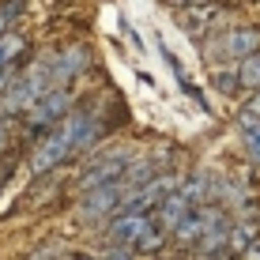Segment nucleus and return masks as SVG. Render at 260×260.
<instances>
[{"instance_id":"2eb2a0df","label":"nucleus","mask_w":260,"mask_h":260,"mask_svg":"<svg viewBox=\"0 0 260 260\" xmlns=\"http://www.w3.org/2000/svg\"><path fill=\"white\" fill-rule=\"evenodd\" d=\"M260 121V91H253V98L245 102V110H241V128L245 124H256Z\"/></svg>"},{"instance_id":"7ed1b4c3","label":"nucleus","mask_w":260,"mask_h":260,"mask_svg":"<svg viewBox=\"0 0 260 260\" xmlns=\"http://www.w3.org/2000/svg\"><path fill=\"white\" fill-rule=\"evenodd\" d=\"M128 196H132V189H128L124 181L98 185V189L83 192V204H79V211H83V219H113V215L124 211Z\"/></svg>"},{"instance_id":"4468645a","label":"nucleus","mask_w":260,"mask_h":260,"mask_svg":"<svg viewBox=\"0 0 260 260\" xmlns=\"http://www.w3.org/2000/svg\"><path fill=\"white\" fill-rule=\"evenodd\" d=\"M19 8H23V0H12V4H4V8H0V38H4V34H8V26L15 23Z\"/></svg>"},{"instance_id":"412c9836","label":"nucleus","mask_w":260,"mask_h":260,"mask_svg":"<svg viewBox=\"0 0 260 260\" xmlns=\"http://www.w3.org/2000/svg\"><path fill=\"white\" fill-rule=\"evenodd\" d=\"M79 260H91V256H79Z\"/></svg>"},{"instance_id":"f03ea898","label":"nucleus","mask_w":260,"mask_h":260,"mask_svg":"<svg viewBox=\"0 0 260 260\" xmlns=\"http://www.w3.org/2000/svg\"><path fill=\"white\" fill-rule=\"evenodd\" d=\"M53 87H57L53 83V64H49V57H42L23 76H15V83H8V91L0 94V113H8V117L12 113H30L38 106V98L49 94Z\"/></svg>"},{"instance_id":"a211bd4d","label":"nucleus","mask_w":260,"mask_h":260,"mask_svg":"<svg viewBox=\"0 0 260 260\" xmlns=\"http://www.w3.org/2000/svg\"><path fill=\"white\" fill-rule=\"evenodd\" d=\"M8 143V113H0V151H4Z\"/></svg>"},{"instance_id":"1a4fd4ad","label":"nucleus","mask_w":260,"mask_h":260,"mask_svg":"<svg viewBox=\"0 0 260 260\" xmlns=\"http://www.w3.org/2000/svg\"><path fill=\"white\" fill-rule=\"evenodd\" d=\"M49 64H53V83L64 87L68 79H76L79 72L91 64V57H87L83 46H64L60 53H53V57H49Z\"/></svg>"},{"instance_id":"0eeeda50","label":"nucleus","mask_w":260,"mask_h":260,"mask_svg":"<svg viewBox=\"0 0 260 260\" xmlns=\"http://www.w3.org/2000/svg\"><path fill=\"white\" fill-rule=\"evenodd\" d=\"M72 113V94L64 91V87H53L49 94H42L38 98V106H34L30 113H26V117H30V124H60Z\"/></svg>"},{"instance_id":"ddd939ff","label":"nucleus","mask_w":260,"mask_h":260,"mask_svg":"<svg viewBox=\"0 0 260 260\" xmlns=\"http://www.w3.org/2000/svg\"><path fill=\"white\" fill-rule=\"evenodd\" d=\"M241 140H245V151H249V158H253V162H260V121H256V124H245Z\"/></svg>"},{"instance_id":"6ab92c4d","label":"nucleus","mask_w":260,"mask_h":260,"mask_svg":"<svg viewBox=\"0 0 260 260\" xmlns=\"http://www.w3.org/2000/svg\"><path fill=\"white\" fill-rule=\"evenodd\" d=\"M8 83H12V68H4V72H0V94L8 91Z\"/></svg>"},{"instance_id":"aec40b11","label":"nucleus","mask_w":260,"mask_h":260,"mask_svg":"<svg viewBox=\"0 0 260 260\" xmlns=\"http://www.w3.org/2000/svg\"><path fill=\"white\" fill-rule=\"evenodd\" d=\"M8 181V166H0V185H4Z\"/></svg>"},{"instance_id":"f257e3e1","label":"nucleus","mask_w":260,"mask_h":260,"mask_svg":"<svg viewBox=\"0 0 260 260\" xmlns=\"http://www.w3.org/2000/svg\"><path fill=\"white\" fill-rule=\"evenodd\" d=\"M102 136V124L91 113H68L60 124H53V132H46V140L34 147L30 155V174H49L57 170L64 158L83 155L87 147H94Z\"/></svg>"},{"instance_id":"f3484780","label":"nucleus","mask_w":260,"mask_h":260,"mask_svg":"<svg viewBox=\"0 0 260 260\" xmlns=\"http://www.w3.org/2000/svg\"><path fill=\"white\" fill-rule=\"evenodd\" d=\"M132 253H136V249H124V245H117V249H113V253L106 256V260H136Z\"/></svg>"},{"instance_id":"423d86ee","label":"nucleus","mask_w":260,"mask_h":260,"mask_svg":"<svg viewBox=\"0 0 260 260\" xmlns=\"http://www.w3.org/2000/svg\"><path fill=\"white\" fill-rule=\"evenodd\" d=\"M253 53H260V30L256 26H234V30H226L215 42V57L219 60H245Z\"/></svg>"},{"instance_id":"9b49d317","label":"nucleus","mask_w":260,"mask_h":260,"mask_svg":"<svg viewBox=\"0 0 260 260\" xmlns=\"http://www.w3.org/2000/svg\"><path fill=\"white\" fill-rule=\"evenodd\" d=\"M23 49H26V38H19V34H4V38H0V72L12 68Z\"/></svg>"},{"instance_id":"20e7f679","label":"nucleus","mask_w":260,"mask_h":260,"mask_svg":"<svg viewBox=\"0 0 260 260\" xmlns=\"http://www.w3.org/2000/svg\"><path fill=\"white\" fill-rule=\"evenodd\" d=\"M132 162H136V155H132L128 147L110 151L106 158H98V162H91V166H87V174L79 177V185H76V189H79V192H91V189H98V185L121 181V177L128 174V166H132Z\"/></svg>"},{"instance_id":"9d476101","label":"nucleus","mask_w":260,"mask_h":260,"mask_svg":"<svg viewBox=\"0 0 260 260\" xmlns=\"http://www.w3.org/2000/svg\"><path fill=\"white\" fill-rule=\"evenodd\" d=\"M253 241H260L253 222H234V234H230V253H241V256H245Z\"/></svg>"},{"instance_id":"f8f14e48","label":"nucleus","mask_w":260,"mask_h":260,"mask_svg":"<svg viewBox=\"0 0 260 260\" xmlns=\"http://www.w3.org/2000/svg\"><path fill=\"white\" fill-rule=\"evenodd\" d=\"M238 76H241V87H249V91H260V53H253V57L241 60Z\"/></svg>"},{"instance_id":"39448f33","label":"nucleus","mask_w":260,"mask_h":260,"mask_svg":"<svg viewBox=\"0 0 260 260\" xmlns=\"http://www.w3.org/2000/svg\"><path fill=\"white\" fill-rule=\"evenodd\" d=\"M158 222H151V215L143 211H121L110 219V226H106V238L113 241V245H124V249H140V241L155 230Z\"/></svg>"},{"instance_id":"dca6fc26","label":"nucleus","mask_w":260,"mask_h":260,"mask_svg":"<svg viewBox=\"0 0 260 260\" xmlns=\"http://www.w3.org/2000/svg\"><path fill=\"white\" fill-rule=\"evenodd\" d=\"M215 87H219L222 94H230L234 87H241V76H238V72H226V76H222V72H215Z\"/></svg>"},{"instance_id":"6e6552de","label":"nucleus","mask_w":260,"mask_h":260,"mask_svg":"<svg viewBox=\"0 0 260 260\" xmlns=\"http://www.w3.org/2000/svg\"><path fill=\"white\" fill-rule=\"evenodd\" d=\"M222 204H204V208H192L189 215H185L181 222H177V230H174V238L181 241V245H200L204 234H208V226H211V219H215V211H219Z\"/></svg>"}]
</instances>
